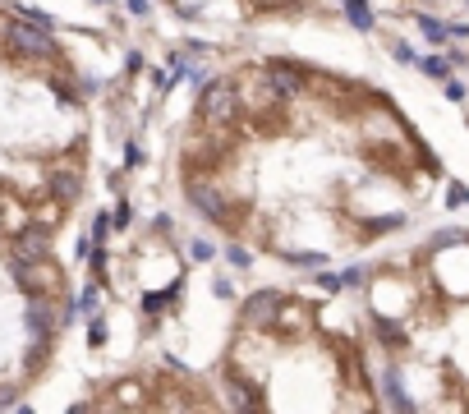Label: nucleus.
<instances>
[{"label":"nucleus","instance_id":"obj_10","mask_svg":"<svg viewBox=\"0 0 469 414\" xmlns=\"http://www.w3.org/2000/svg\"><path fill=\"white\" fill-rule=\"evenodd\" d=\"M281 258H286V262H295V267H318V262H322V253H308V249H295V253H290V249H281Z\"/></svg>","mask_w":469,"mask_h":414},{"label":"nucleus","instance_id":"obj_6","mask_svg":"<svg viewBox=\"0 0 469 414\" xmlns=\"http://www.w3.org/2000/svg\"><path fill=\"white\" fill-rule=\"evenodd\" d=\"M340 5H345V14H350V23L355 28H373V9H368V0H340Z\"/></svg>","mask_w":469,"mask_h":414},{"label":"nucleus","instance_id":"obj_3","mask_svg":"<svg viewBox=\"0 0 469 414\" xmlns=\"http://www.w3.org/2000/svg\"><path fill=\"white\" fill-rule=\"evenodd\" d=\"M281 299H286V294H276V290H253L249 299H244V309H239L244 327H276Z\"/></svg>","mask_w":469,"mask_h":414},{"label":"nucleus","instance_id":"obj_14","mask_svg":"<svg viewBox=\"0 0 469 414\" xmlns=\"http://www.w3.org/2000/svg\"><path fill=\"white\" fill-rule=\"evenodd\" d=\"M226 258L234 262V267H249V262H253V253H249V249H239V244H230V249H226Z\"/></svg>","mask_w":469,"mask_h":414},{"label":"nucleus","instance_id":"obj_20","mask_svg":"<svg viewBox=\"0 0 469 414\" xmlns=\"http://www.w3.org/2000/svg\"><path fill=\"white\" fill-rule=\"evenodd\" d=\"M212 294H221V299H230L234 290H230V281H212Z\"/></svg>","mask_w":469,"mask_h":414},{"label":"nucleus","instance_id":"obj_8","mask_svg":"<svg viewBox=\"0 0 469 414\" xmlns=\"http://www.w3.org/2000/svg\"><path fill=\"white\" fill-rule=\"evenodd\" d=\"M175 294H180V285H171V290H161V294H143V313H148V318H152V313H161Z\"/></svg>","mask_w":469,"mask_h":414},{"label":"nucleus","instance_id":"obj_9","mask_svg":"<svg viewBox=\"0 0 469 414\" xmlns=\"http://www.w3.org/2000/svg\"><path fill=\"white\" fill-rule=\"evenodd\" d=\"M419 69H424L428 78H446L451 74V60H446V55H428V60H419Z\"/></svg>","mask_w":469,"mask_h":414},{"label":"nucleus","instance_id":"obj_11","mask_svg":"<svg viewBox=\"0 0 469 414\" xmlns=\"http://www.w3.org/2000/svg\"><path fill=\"white\" fill-rule=\"evenodd\" d=\"M419 28H424L428 42H446V37H451V33H446V23H437V18H419Z\"/></svg>","mask_w":469,"mask_h":414},{"label":"nucleus","instance_id":"obj_5","mask_svg":"<svg viewBox=\"0 0 469 414\" xmlns=\"http://www.w3.org/2000/svg\"><path fill=\"white\" fill-rule=\"evenodd\" d=\"M276 327H286L290 336H304V331H308V304H299V299H281V309H276Z\"/></svg>","mask_w":469,"mask_h":414},{"label":"nucleus","instance_id":"obj_2","mask_svg":"<svg viewBox=\"0 0 469 414\" xmlns=\"http://www.w3.org/2000/svg\"><path fill=\"white\" fill-rule=\"evenodd\" d=\"M239 92H234V83L226 78H217V83H203L198 92V120L207 124V129H239Z\"/></svg>","mask_w":469,"mask_h":414},{"label":"nucleus","instance_id":"obj_7","mask_svg":"<svg viewBox=\"0 0 469 414\" xmlns=\"http://www.w3.org/2000/svg\"><path fill=\"white\" fill-rule=\"evenodd\" d=\"M382 387H387V405H396V410H409V396H400V378H396V368H387Z\"/></svg>","mask_w":469,"mask_h":414},{"label":"nucleus","instance_id":"obj_17","mask_svg":"<svg viewBox=\"0 0 469 414\" xmlns=\"http://www.w3.org/2000/svg\"><path fill=\"white\" fill-rule=\"evenodd\" d=\"M340 285H364V267H350V272H340Z\"/></svg>","mask_w":469,"mask_h":414},{"label":"nucleus","instance_id":"obj_18","mask_svg":"<svg viewBox=\"0 0 469 414\" xmlns=\"http://www.w3.org/2000/svg\"><path fill=\"white\" fill-rule=\"evenodd\" d=\"M396 60H400V65H409V60H414V51H409L405 42H396Z\"/></svg>","mask_w":469,"mask_h":414},{"label":"nucleus","instance_id":"obj_1","mask_svg":"<svg viewBox=\"0 0 469 414\" xmlns=\"http://www.w3.org/2000/svg\"><path fill=\"white\" fill-rule=\"evenodd\" d=\"M234 92H239V111L253 115V120H271V115L281 111V102H286V92L276 87V78H271L267 65L244 69V74L234 78Z\"/></svg>","mask_w":469,"mask_h":414},{"label":"nucleus","instance_id":"obj_12","mask_svg":"<svg viewBox=\"0 0 469 414\" xmlns=\"http://www.w3.org/2000/svg\"><path fill=\"white\" fill-rule=\"evenodd\" d=\"M106 235H111V216L97 212V216H92V235H87V240H92V244H106Z\"/></svg>","mask_w":469,"mask_h":414},{"label":"nucleus","instance_id":"obj_13","mask_svg":"<svg viewBox=\"0 0 469 414\" xmlns=\"http://www.w3.org/2000/svg\"><path fill=\"white\" fill-rule=\"evenodd\" d=\"M446 203H451V207H469V189H465V184H451V189H446Z\"/></svg>","mask_w":469,"mask_h":414},{"label":"nucleus","instance_id":"obj_15","mask_svg":"<svg viewBox=\"0 0 469 414\" xmlns=\"http://www.w3.org/2000/svg\"><path fill=\"white\" fill-rule=\"evenodd\" d=\"M189 253H193V262H207V258H212V244H207V240H193Z\"/></svg>","mask_w":469,"mask_h":414},{"label":"nucleus","instance_id":"obj_16","mask_svg":"<svg viewBox=\"0 0 469 414\" xmlns=\"http://www.w3.org/2000/svg\"><path fill=\"white\" fill-rule=\"evenodd\" d=\"M87 341H92V350H97V345H102V341H106V322H102V318H97V322H92V327H87Z\"/></svg>","mask_w":469,"mask_h":414},{"label":"nucleus","instance_id":"obj_19","mask_svg":"<svg viewBox=\"0 0 469 414\" xmlns=\"http://www.w3.org/2000/svg\"><path fill=\"white\" fill-rule=\"evenodd\" d=\"M129 216H134V212H129V207H124V203H120V212H115V216H111V225H129Z\"/></svg>","mask_w":469,"mask_h":414},{"label":"nucleus","instance_id":"obj_4","mask_svg":"<svg viewBox=\"0 0 469 414\" xmlns=\"http://www.w3.org/2000/svg\"><path fill=\"white\" fill-rule=\"evenodd\" d=\"M78 189H83V175H78V161H60V166H55V171H51V193H55V198H78Z\"/></svg>","mask_w":469,"mask_h":414},{"label":"nucleus","instance_id":"obj_21","mask_svg":"<svg viewBox=\"0 0 469 414\" xmlns=\"http://www.w3.org/2000/svg\"><path fill=\"white\" fill-rule=\"evenodd\" d=\"M129 9L134 14H148V0H129Z\"/></svg>","mask_w":469,"mask_h":414}]
</instances>
